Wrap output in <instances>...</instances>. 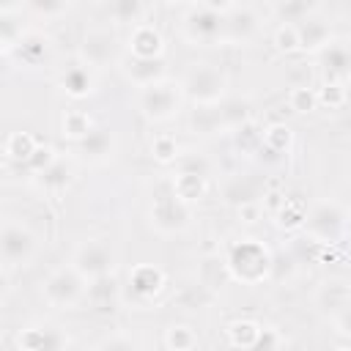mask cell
Instances as JSON below:
<instances>
[{
    "instance_id": "1",
    "label": "cell",
    "mask_w": 351,
    "mask_h": 351,
    "mask_svg": "<svg viewBox=\"0 0 351 351\" xmlns=\"http://www.w3.org/2000/svg\"><path fill=\"white\" fill-rule=\"evenodd\" d=\"M274 269V258L271 250L261 241V239H239L233 244H228L225 252V271L230 280L241 282V285H261L263 280L271 277Z\"/></svg>"
},
{
    "instance_id": "2",
    "label": "cell",
    "mask_w": 351,
    "mask_h": 351,
    "mask_svg": "<svg viewBox=\"0 0 351 351\" xmlns=\"http://www.w3.org/2000/svg\"><path fill=\"white\" fill-rule=\"evenodd\" d=\"M230 3H189L181 16V36L192 47L225 44V14Z\"/></svg>"
},
{
    "instance_id": "3",
    "label": "cell",
    "mask_w": 351,
    "mask_h": 351,
    "mask_svg": "<svg viewBox=\"0 0 351 351\" xmlns=\"http://www.w3.org/2000/svg\"><path fill=\"white\" fill-rule=\"evenodd\" d=\"M148 222L162 236H176V233L189 230V225H192V206L184 203L176 195L170 178H162L154 186L151 206H148Z\"/></svg>"
},
{
    "instance_id": "4",
    "label": "cell",
    "mask_w": 351,
    "mask_h": 351,
    "mask_svg": "<svg viewBox=\"0 0 351 351\" xmlns=\"http://www.w3.org/2000/svg\"><path fill=\"white\" fill-rule=\"evenodd\" d=\"M181 88L186 101H192L195 107H217L228 96V74L211 60L189 63L181 77Z\"/></svg>"
},
{
    "instance_id": "5",
    "label": "cell",
    "mask_w": 351,
    "mask_h": 351,
    "mask_svg": "<svg viewBox=\"0 0 351 351\" xmlns=\"http://www.w3.org/2000/svg\"><path fill=\"white\" fill-rule=\"evenodd\" d=\"M184 88H181V80H159L148 88H137V96H134V104L140 110V115L151 123H165V121H173L181 110H184Z\"/></svg>"
},
{
    "instance_id": "6",
    "label": "cell",
    "mask_w": 351,
    "mask_h": 351,
    "mask_svg": "<svg viewBox=\"0 0 351 351\" xmlns=\"http://www.w3.org/2000/svg\"><path fill=\"white\" fill-rule=\"evenodd\" d=\"M38 247H41V239L27 222H22L16 217L3 219V225H0V258H3L5 269H22V266L33 263V258L38 255Z\"/></svg>"
},
{
    "instance_id": "7",
    "label": "cell",
    "mask_w": 351,
    "mask_h": 351,
    "mask_svg": "<svg viewBox=\"0 0 351 351\" xmlns=\"http://www.w3.org/2000/svg\"><path fill=\"white\" fill-rule=\"evenodd\" d=\"M41 299L52 310H74L82 299H88V280L71 263H63L44 277Z\"/></svg>"
},
{
    "instance_id": "8",
    "label": "cell",
    "mask_w": 351,
    "mask_h": 351,
    "mask_svg": "<svg viewBox=\"0 0 351 351\" xmlns=\"http://www.w3.org/2000/svg\"><path fill=\"white\" fill-rule=\"evenodd\" d=\"M348 208L337 200H318L307 208L304 230L318 244H337L343 236H348Z\"/></svg>"
},
{
    "instance_id": "9",
    "label": "cell",
    "mask_w": 351,
    "mask_h": 351,
    "mask_svg": "<svg viewBox=\"0 0 351 351\" xmlns=\"http://www.w3.org/2000/svg\"><path fill=\"white\" fill-rule=\"evenodd\" d=\"M69 263L90 282L104 274H115V250L107 239H85L77 244Z\"/></svg>"
},
{
    "instance_id": "10",
    "label": "cell",
    "mask_w": 351,
    "mask_h": 351,
    "mask_svg": "<svg viewBox=\"0 0 351 351\" xmlns=\"http://www.w3.org/2000/svg\"><path fill=\"white\" fill-rule=\"evenodd\" d=\"M165 285H167V277L159 266L137 263L129 269V277H126V299L137 307H151L165 293Z\"/></svg>"
},
{
    "instance_id": "11",
    "label": "cell",
    "mask_w": 351,
    "mask_h": 351,
    "mask_svg": "<svg viewBox=\"0 0 351 351\" xmlns=\"http://www.w3.org/2000/svg\"><path fill=\"white\" fill-rule=\"evenodd\" d=\"M263 27V14L258 5L250 3H230L225 14V44L230 47H244L258 38Z\"/></svg>"
},
{
    "instance_id": "12",
    "label": "cell",
    "mask_w": 351,
    "mask_h": 351,
    "mask_svg": "<svg viewBox=\"0 0 351 351\" xmlns=\"http://www.w3.org/2000/svg\"><path fill=\"white\" fill-rule=\"evenodd\" d=\"M77 58L90 69H104L118 58V38L110 27H88L80 38Z\"/></svg>"
},
{
    "instance_id": "13",
    "label": "cell",
    "mask_w": 351,
    "mask_h": 351,
    "mask_svg": "<svg viewBox=\"0 0 351 351\" xmlns=\"http://www.w3.org/2000/svg\"><path fill=\"white\" fill-rule=\"evenodd\" d=\"M14 346H16V351H69L71 340L60 326L36 321L16 332Z\"/></svg>"
},
{
    "instance_id": "14",
    "label": "cell",
    "mask_w": 351,
    "mask_h": 351,
    "mask_svg": "<svg viewBox=\"0 0 351 351\" xmlns=\"http://www.w3.org/2000/svg\"><path fill=\"white\" fill-rule=\"evenodd\" d=\"M315 58L324 82H337V85L351 82V36H335Z\"/></svg>"
},
{
    "instance_id": "15",
    "label": "cell",
    "mask_w": 351,
    "mask_h": 351,
    "mask_svg": "<svg viewBox=\"0 0 351 351\" xmlns=\"http://www.w3.org/2000/svg\"><path fill=\"white\" fill-rule=\"evenodd\" d=\"M58 88L60 93H66L69 99H88L96 93V69L85 66L80 58L66 63L58 71Z\"/></svg>"
},
{
    "instance_id": "16",
    "label": "cell",
    "mask_w": 351,
    "mask_h": 351,
    "mask_svg": "<svg viewBox=\"0 0 351 351\" xmlns=\"http://www.w3.org/2000/svg\"><path fill=\"white\" fill-rule=\"evenodd\" d=\"M118 148V137L110 126H96L85 140H80L74 145V156L88 162V165H104L115 156Z\"/></svg>"
},
{
    "instance_id": "17",
    "label": "cell",
    "mask_w": 351,
    "mask_h": 351,
    "mask_svg": "<svg viewBox=\"0 0 351 351\" xmlns=\"http://www.w3.org/2000/svg\"><path fill=\"white\" fill-rule=\"evenodd\" d=\"M123 77L134 85V88H148L159 80H167V58H132L123 55L118 60Z\"/></svg>"
},
{
    "instance_id": "18",
    "label": "cell",
    "mask_w": 351,
    "mask_h": 351,
    "mask_svg": "<svg viewBox=\"0 0 351 351\" xmlns=\"http://www.w3.org/2000/svg\"><path fill=\"white\" fill-rule=\"evenodd\" d=\"M30 184L44 195H63L74 184V159L58 154V159L47 170H41L38 176H33Z\"/></svg>"
},
{
    "instance_id": "19",
    "label": "cell",
    "mask_w": 351,
    "mask_h": 351,
    "mask_svg": "<svg viewBox=\"0 0 351 351\" xmlns=\"http://www.w3.org/2000/svg\"><path fill=\"white\" fill-rule=\"evenodd\" d=\"M293 148V132L285 123H269L263 129V145L255 154L263 165H282Z\"/></svg>"
},
{
    "instance_id": "20",
    "label": "cell",
    "mask_w": 351,
    "mask_h": 351,
    "mask_svg": "<svg viewBox=\"0 0 351 351\" xmlns=\"http://www.w3.org/2000/svg\"><path fill=\"white\" fill-rule=\"evenodd\" d=\"M126 55L132 58H165V38L151 22L134 25L126 36Z\"/></svg>"
},
{
    "instance_id": "21",
    "label": "cell",
    "mask_w": 351,
    "mask_h": 351,
    "mask_svg": "<svg viewBox=\"0 0 351 351\" xmlns=\"http://www.w3.org/2000/svg\"><path fill=\"white\" fill-rule=\"evenodd\" d=\"M25 14V3H14V5H3L0 8V49L3 55H14V49L19 47V41L25 38L27 27L22 22Z\"/></svg>"
},
{
    "instance_id": "22",
    "label": "cell",
    "mask_w": 351,
    "mask_h": 351,
    "mask_svg": "<svg viewBox=\"0 0 351 351\" xmlns=\"http://www.w3.org/2000/svg\"><path fill=\"white\" fill-rule=\"evenodd\" d=\"M296 30H299V44H302V52H313V55H318L335 36H332V27H329V22H324V19H318L315 14L313 16H307L304 22H299L296 25Z\"/></svg>"
},
{
    "instance_id": "23",
    "label": "cell",
    "mask_w": 351,
    "mask_h": 351,
    "mask_svg": "<svg viewBox=\"0 0 351 351\" xmlns=\"http://www.w3.org/2000/svg\"><path fill=\"white\" fill-rule=\"evenodd\" d=\"M19 55V60L27 66V69H36L41 63H47L49 52H52V41L41 33V30H27L25 38L19 41V47L14 49Z\"/></svg>"
},
{
    "instance_id": "24",
    "label": "cell",
    "mask_w": 351,
    "mask_h": 351,
    "mask_svg": "<svg viewBox=\"0 0 351 351\" xmlns=\"http://www.w3.org/2000/svg\"><path fill=\"white\" fill-rule=\"evenodd\" d=\"M93 129H96V123H93V118H90L85 110H66L63 118H60V134H63L66 140H71L74 145H77L80 140H85Z\"/></svg>"
},
{
    "instance_id": "25",
    "label": "cell",
    "mask_w": 351,
    "mask_h": 351,
    "mask_svg": "<svg viewBox=\"0 0 351 351\" xmlns=\"http://www.w3.org/2000/svg\"><path fill=\"white\" fill-rule=\"evenodd\" d=\"M170 184L176 189V195L184 200V203H197L206 197V189H208V178L203 176H192V173H173L170 176Z\"/></svg>"
},
{
    "instance_id": "26",
    "label": "cell",
    "mask_w": 351,
    "mask_h": 351,
    "mask_svg": "<svg viewBox=\"0 0 351 351\" xmlns=\"http://www.w3.org/2000/svg\"><path fill=\"white\" fill-rule=\"evenodd\" d=\"M189 132L195 134H222L228 132L225 123H222V115H219V104L217 107H195L189 112Z\"/></svg>"
},
{
    "instance_id": "27",
    "label": "cell",
    "mask_w": 351,
    "mask_h": 351,
    "mask_svg": "<svg viewBox=\"0 0 351 351\" xmlns=\"http://www.w3.org/2000/svg\"><path fill=\"white\" fill-rule=\"evenodd\" d=\"M38 145H41V143H38L30 132H11V134L5 137L3 154H5V159H8V162L25 165V162L36 154V148H38Z\"/></svg>"
},
{
    "instance_id": "28",
    "label": "cell",
    "mask_w": 351,
    "mask_h": 351,
    "mask_svg": "<svg viewBox=\"0 0 351 351\" xmlns=\"http://www.w3.org/2000/svg\"><path fill=\"white\" fill-rule=\"evenodd\" d=\"M118 299H121V285H118L115 274H104V277L88 282V302L93 307H110Z\"/></svg>"
},
{
    "instance_id": "29",
    "label": "cell",
    "mask_w": 351,
    "mask_h": 351,
    "mask_svg": "<svg viewBox=\"0 0 351 351\" xmlns=\"http://www.w3.org/2000/svg\"><path fill=\"white\" fill-rule=\"evenodd\" d=\"M269 11L280 19V25H299L307 16H313L318 11V5L315 3H304V0H285V3H274Z\"/></svg>"
},
{
    "instance_id": "30",
    "label": "cell",
    "mask_w": 351,
    "mask_h": 351,
    "mask_svg": "<svg viewBox=\"0 0 351 351\" xmlns=\"http://www.w3.org/2000/svg\"><path fill=\"white\" fill-rule=\"evenodd\" d=\"M261 326H263V324H258V321H252V318L230 321L228 329H225L228 343H230L233 348H239V351H247V348L255 343V337L261 335Z\"/></svg>"
},
{
    "instance_id": "31",
    "label": "cell",
    "mask_w": 351,
    "mask_h": 351,
    "mask_svg": "<svg viewBox=\"0 0 351 351\" xmlns=\"http://www.w3.org/2000/svg\"><path fill=\"white\" fill-rule=\"evenodd\" d=\"M274 217H277V228H282V230H299V228H304L307 206L299 197H285L280 203V208L274 211Z\"/></svg>"
},
{
    "instance_id": "32",
    "label": "cell",
    "mask_w": 351,
    "mask_h": 351,
    "mask_svg": "<svg viewBox=\"0 0 351 351\" xmlns=\"http://www.w3.org/2000/svg\"><path fill=\"white\" fill-rule=\"evenodd\" d=\"M110 16L118 22V25H143L145 22V14H148V5L140 3V0H115L110 3Z\"/></svg>"
},
{
    "instance_id": "33",
    "label": "cell",
    "mask_w": 351,
    "mask_h": 351,
    "mask_svg": "<svg viewBox=\"0 0 351 351\" xmlns=\"http://www.w3.org/2000/svg\"><path fill=\"white\" fill-rule=\"evenodd\" d=\"M219 115H222V123H225L228 132H236V129H241L244 123L252 121L250 104H247L244 99H225V101L219 104Z\"/></svg>"
},
{
    "instance_id": "34",
    "label": "cell",
    "mask_w": 351,
    "mask_h": 351,
    "mask_svg": "<svg viewBox=\"0 0 351 351\" xmlns=\"http://www.w3.org/2000/svg\"><path fill=\"white\" fill-rule=\"evenodd\" d=\"M222 197L230 203V206H247V203H258V197H255V186L250 184V181H244L241 176H233V178H228L225 181V186H222Z\"/></svg>"
},
{
    "instance_id": "35",
    "label": "cell",
    "mask_w": 351,
    "mask_h": 351,
    "mask_svg": "<svg viewBox=\"0 0 351 351\" xmlns=\"http://www.w3.org/2000/svg\"><path fill=\"white\" fill-rule=\"evenodd\" d=\"M165 346L170 351H192L197 346V332L189 324H170L165 329Z\"/></svg>"
},
{
    "instance_id": "36",
    "label": "cell",
    "mask_w": 351,
    "mask_h": 351,
    "mask_svg": "<svg viewBox=\"0 0 351 351\" xmlns=\"http://www.w3.org/2000/svg\"><path fill=\"white\" fill-rule=\"evenodd\" d=\"M69 3H63V0H30V3H25V14L27 16H33V19H44V22H52V19H58V16H66L69 14Z\"/></svg>"
},
{
    "instance_id": "37",
    "label": "cell",
    "mask_w": 351,
    "mask_h": 351,
    "mask_svg": "<svg viewBox=\"0 0 351 351\" xmlns=\"http://www.w3.org/2000/svg\"><path fill=\"white\" fill-rule=\"evenodd\" d=\"M230 134H233V145H236L241 154H247V156H255V154L261 151V145H263V129H258L252 121L244 123L241 129L230 132Z\"/></svg>"
},
{
    "instance_id": "38",
    "label": "cell",
    "mask_w": 351,
    "mask_h": 351,
    "mask_svg": "<svg viewBox=\"0 0 351 351\" xmlns=\"http://www.w3.org/2000/svg\"><path fill=\"white\" fill-rule=\"evenodd\" d=\"M151 156H154L156 162H162V165H176V159L181 156L178 140H176L173 134H167V132L154 134V140H151Z\"/></svg>"
},
{
    "instance_id": "39",
    "label": "cell",
    "mask_w": 351,
    "mask_h": 351,
    "mask_svg": "<svg viewBox=\"0 0 351 351\" xmlns=\"http://www.w3.org/2000/svg\"><path fill=\"white\" fill-rule=\"evenodd\" d=\"M288 107L296 112V115H307L318 107V90L307 88V85H293L288 90Z\"/></svg>"
},
{
    "instance_id": "40",
    "label": "cell",
    "mask_w": 351,
    "mask_h": 351,
    "mask_svg": "<svg viewBox=\"0 0 351 351\" xmlns=\"http://www.w3.org/2000/svg\"><path fill=\"white\" fill-rule=\"evenodd\" d=\"M348 291H351V288H348V285H343V282H326V285L318 291V307L335 315V313L340 310V304L346 302Z\"/></svg>"
},
{
    "instance_id": "41",
    "label": "cell",
    "mask_w": 351,
    "mask_h": 351,
    "mask_svg": "<svg viewBox=\"0 0 351 351\" xmlns=\"http://www.w3.org/2000/svg\"><path fill=\"white\" fill-rule=\"evenodd\" d=\"M176 173H192V176H203L208 178L211 176V162L203 156V154H195V151H186L176 159Z\"/></svg>"
},
{
    "instance_id": "42",
    "label": "cell",
    "mask_w": 351,
    "mask_h": 351,
    "mask_svg": "<svg viewBox=\"0 0 351 351\" xmlns=\"http://www.w3.org/2000/svg\"><path fill=\"white\" fill-rule=\"evenodd\" d=\"M93 348L96 351H140V343L129 332H110Z\"/></svg>"
},
{
    "instance_id": "43",
    "label": "cell",
    "mask_w": 351,
    "mask_h": 351,
    "mask_svg": "<svg viewBox=\"0 0 351 351\" xmlns=\"http://www.w3.org/2000/svg\"><path fill=\"white\" fill-rule=\"evenodd\" d=\"M247 351H285V337L277 326H261V335Z\"/></svg>"
},
{
    "instance_id": "44",
    "label": "cell",
    "mask_w": 351,
    "mask_h": 351,
    "mask_svg": "<svg viewBox=\"0 0 351 351\" xmlns=\"http://www.w3.org/2000/svg\"><path fill=\"white\" fill-rule=\"evenodd\" d=\"M348 101V90L346 85H337V82H324L318 88V104L326 107V110H337Z\"/></svg>"
},
{
    "instance_id": "45",
    "label": "cell",
    "mask_w": 351,
    "mask_h": 351,
    "mask_svg": "<svg viewBox=\"0 0 351 351\" xmlns=\"http://www.w3.org/2000/svg\"><path fill=\"white\" fill-rule=\"evenodd\" d=\"M274 47H277V52H285V55L302 52L296 25H277V30H274Z\"/></svg>"
},
{
    "instance_id": "46",
    "label": "cell",
    "mask_w": 351,
    "mask_h": 351,
    "mask_svg": "<svg viewBox=\"0 0 351 351\" xmlns=\"http://www.w3.org/2000/svg\"><path fill=\"white\" fill-rule=\"evenodd\" d=\"M55 159H58L55 148H52V145H44V143H41V145L36 148V154H33V156H30V159H27V162H25L22 167H25V170L30 173V178H33V176H38L41 170H47V167H49V165H52Z\"/></svg>"
},
{
    "instance_id": "47",
    "label": "cell",
    "mask_w": 351,
    "mask_h": 351,
    "mask_svg": "<svg viewBox=\"0 0 351 351\" xmlns=\"http://www.w3.org/2000/svg\"><path fill=\"white\" fill-rule=\"evenodd\" d=\"M332 321H335V329L340 335H351V291H348L346 302L340 304V310L332 315Z\"/></svg>"
},
{
    "instance_id": "48",
    "label": "cell",
    "mask_w": 351,
    "mask_h": 351,
    "mask_svg": "<svg viewBox=\"0 0 351 351\" xmlns=\"http://www.w3.org/2000/svg\"><path fill=\"white\" fill-rule=\"evenodd\" d=\"M239 217H241V222L252 225V222H258V217H261V206H258V203H247V206L239 208Z\"/></svg>"
},
{
    "instance_id": "49",
    "label": "cell",
    "mask_w": 351,
    "mask_h": 351,
    "mask_svg": "<svg viewBox=\"0 0 351 351\" xmlns=\"http://www.w3.org/2000/svg\"><path fill=\"white\" fill-rule=\"evenodd\" d=\"M69 351H96V348H88V346H80V343H71Z\"/></svg>"
},
{
    "instance_id": "50",
    "label": "cell",
    "mask_w": 351,
    "mask_h": 351,
    "mask_svg": "<svg viewBox=\"0 0 351 351\" xmlns=\"http://www.w3.org/2000/svg\"><path fill=\"white\" fill-rule=\"evenodd\" d=\"M332 351H351L348 346H337V348H332Z\"/></svg>"
},
{
    "instance_id": "51",
    "label": "cell",
    "mask_w": 351,
    "mask_h": 351,
    "mask_svg": "<svg viewBox=\"0 0 351 351\" xmlns=\"http://www.w3.org/2000/svg\"><path fill=\"white\" fill-rule=\"evenodd\" d=\"M348 236H351V214H348Z\"/></svg>"
},
{
    "instance_id": "52",
    "label": "cell",
    "mask_w": 351,
    "mask_h": 351,
    "mask_svg": "<svg viewBox=\"0 0 351 351\" xmlns=\"http://www.w3.org/2000/svg\"><path fill=\"white\" fill-rule=\"evenodd\" d=\"M348 261H351V252H348Z\"/></svg>"
}]
</instances>
